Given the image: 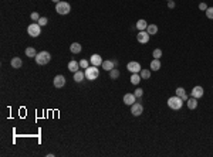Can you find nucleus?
I'll use <instances>...</instances> for the list:
<instances>
[{
  "label": "nucleus",
  "mask_w": 213,
  "mask_h": 157,
  "mask_svg": "<svg viewBox=\"0 0 213 157\" xmlns=\"http://www.w3.org/2000/svg\"><path fill=\"white\" fill-rule=\"evenodd\" d=\"M109 78L111 79H118L120 78V71L117 70V68H112V70L109 71Z\"/></svg>",
  "instance_id": "25"
},
{
  "label": "nucleus",
  "mask_w": 213,
  "mask_h": 157,
  "mask_svg": "<svg viewBox=\"0 0 213 157\" xmlns=\"http://www.w3.org/2000/svg\"><path fill=\"white\" fill-rule=\"evenodd\" d=\"M126 70L129 71V72H132V74H139L142 68H141V64H139V62L131 61V62H128V65H126Z\"/></svg>",
  "instance_id": "6"
},
{
  "label": "nucleus",
  "mask_w": 213,
  "mask_h": 157,
  "mask_svg": "<svg viewBox=\"0 0 213 157\" xmlns=\"http://www.w3.org/2000/svg\"><path fill=\"white\" fill-rule=\"evenodd\" d=\"M80 68L87 70V68H88V61L87 60H81V61H80Z\"/></svg>",
  "instance_id": "32"
},
{
  "label": "nucleus",
  "mask_w": 213,
  "mask_h": 157,
  "mask_svg": "<svg viewBox=\"0 0 213 157\" xmlns=\"http://www.w3.org/2000/svg\"><path fill=\"white\" fill-rule=\"evenodd\" d=\"M37 23L40 24V26H46V24L49 23V19H47V17H40Z\"/></svg>",
  "instance_id": "28"
},
{
  "label": "nucleus",
  "mask_w": 213,
  "mask_h": 157,
  "mask_svg": "<svg viewBox=\"0 0 213 157\" xmlns=\"http://www.w3.org/2000/svg\"><path fill=\"white\" fill-rule=\"evenodd\" d=\"M55 11L61 16H66L71 11V6L67 1H58V3H55Z\"/></svg>",
  "instance_id": "2"
},
{
  "label": "nucleus",
  "mask_w": 213,
  "mask_h": 157,
  "mask_svg": "<svg viewBox=\"0 0 213 157\" xmlns=\"http://www.w3.org/2000/svg\"><path fill=\"white\" fill-rule=\"evenodd\" d=\"M84 72H85V78H87L88 81H95V79L98 78V75H99V70L97 68V67H94V65L88 67Z\"/></svg>",
  "instance_id": "3"
},
{
  "label": "nucleus",
  "mask_w": 213,
  "mask_h": 157,
  "mask_svg": "<svg viewBox=\"0 0 213 157\" xmlns=\"http://www.w3.org/2000/svg\"><path fill=\"white\" fill-rule=\"evenodd\" d=\"M137 99L138 98L135 96L134 93H125V95H124V103H125V105H129V106H132L134 103L137 102Z\"/></svg>",
  "instance_id": "9"
},
{
  "label": "nucleus",
  "mask_w": 213,
  "mask_h": 157,
  "mask_svg": "<svg viewBox=\"0 0 213 157\" xmlns=\"http://www.w3.org/2000/svg\"><path fill=\"white\" fill-rule=\"evenodd\" d=\"M152 55H153V58H161L162 57V50H159V48H156V50H153V53H152Z\"/></svg>",
  "instance_id": "27"
},
{
  "label": "nucleus",
  "mask_w": 213,
  "mask_h": 157,
  "mask_svg": "<svg viewBox=\"0 0 213 157\" xmlns=\"http://www.w3.org/2000/svg\"><path fill=\"white\" fill-rule=\"evenodd\" d=\"M27 33L28 36H31V37H38L40 33H41V26L38 23H31L27 27Z\"/></svg>",
  "instance_id": "5"
},
{
  "label": "nucleus",
  "mask_w": 213,
  "mask_h": 157,
  "mask_svg": "<svg viewBox=\"0 0 213 157\" xmlns=\"http://www.w3.org/2000/svg\"><path fill=\"white\" fill-rule=\"evenodd\" d=\"M146 31H148L149 36H153V34H156V33H158V26H156V24H148Z\"/></svg>",
  "instance_id": "21"
},
{
  "label": "nucleus",
  "mask_w": 213,
  "mask_h": 157,
  "mask_svg": "<svg viewBox=\"0 0 213 157\" xmlns=\"http://www.w3.org/2000/svg\"><path fill=\"white\" fill-rule=\"evenodd\" d=\"M176 96H179V98H182L183 101H188L189 98H188V95H186V91H185V88H182V87H179L178 89H176Z\"/></svg>",
  "instance_id": "18"
},
{
  "label": "nucleus",
  "mask_w": 213,
  "mask_h": 157,
  "mask_svg": "<svg viewBox=\"0 0 213 157\" xmlns=\"http://www.w3.org/2000/svg\"><path fill=\"white\" fill-rule=\"evenodd\" d=\"M26 55H27L28 58H36L37 53H36V50L33 47H28V48H26Z\"/></svg>",
  "instance_id": "24"
},
{
  "label": "nucleus",
  "mask_w": 213,
  "mask_h": 157,
  "mask_svg": "<svg viewBox=\"0 0 213 157\" xmlns=\"http://www.w3.org/2000/svg\"><path fill=\"white\" fill-rule=\"evenodd\" d=\"M142 112H143L142 103H134L131 106V113L134 115V116H139V115H142Z\"/></svg>",
  "instance_id": "8"
},
{
  "label": "nucleus",
  "mask_w": 213,
  "mask_h": 157,
  "mask_svg": "<svg viewBox=\"0 0 213 157\" xmlns=\"http://www.w3.org/2000/svg\"><path fill=\"white\" fill-rule=\"evenodd\" d=\"M206 16H208V19L213 20V7H208V10H206Z\"/></svg>",
  "instance_id": "31"
},
{
  "label": "nucleus",
  "mask_w": 213,
  "mask_h": 157,
  "mask_svg": "<svg viewBox=\"0 0 213 157\" xmlns=\"http://www.w3.org/2000/svg\"><path fill=\"white\" fill-rule=\"evenodd\" d=\"M149 37H151V36H149L148 31H145V30H143V31H139L137 34L138 43H141V44H146L148 41H149Z\"/></svg>",
  "instance_id": "7"
},
{
  "label": "nucleus",
  "mask_w": 213,
  "mask_h": 157,
  "mask_svg": "<svg viewBox=\"0 0 213 157\" xmlns=\"http://www.w3.org/2000/svg\"><path fill=\"white\" fill-rule=\"evenodd\" d=\"M53 1H54V3H58V1H60V0H53Z\"/></svg>",
  "instance_id": "35"
},
{
  "label": "nucleus",
  "mask_w": 213,
  "mask_h": 157,
  "mask_svg": "<svg viewBox=\"0 0 213 157\" xmlns=\"http://www.w3.org/2000/svg\"><path fill=\"white\" fill-rule=\"evenodd\" d=\"M186 105H188V108L189 109H196L197 108V99L196 98L191 96L188 101H186Z\"/></svg>",
  "instance_id": "16"
},
{
  "label": "nucleus",
  "mask_w": 213,
  "mask_h": 157,
  "mask_svg": "<svg viewBox=\"0 0 213 157\" xmlns=\"http://www.w3.org/2000/svg\"><path fill=\"white\" fill-rule=\"evenodd\" d=\"M10 65L13 67V68H22V65H23L22 58H20V57H14V58H11Z\"/></svg>",
  "instance_id": "15"
},
{
  "label": "nucleus",
  "mask_w": 213,
  "mask_h": 157,
  "mask_svg": "<svg viewBox=\"0 0 213 157\" xmlns=\"http://www.w3.org/2000/svg\"><path fill=\"white\" fill-rule=\"evenodd\" d=\"M50 61H51V55H50L49 51H40L36 55V62L38 65H46L49 64Z\"/></svg>",
  "instance_id": "1"
},
{
  "label": "nucleus",
  "mask_w": 213,
  "mask_h": 157,
  "mask_svg": "<svg viewBox=\"0 0 213 157\" xmlns=\"http://www.w3.org/2000/svg\"><path fill=\"white\" fill-rule=\"evenodd\" d=\"M168 7H169V9H173V7H175V1H173V0L168 1Z\"/></svg>",
  "instance_id": "34"
},
{
  "label": "nucleus",
  "mask_w": 213,
  "mask_h": 157,
  "mask_svg": "<svg viewBox=\"0 0 213 157\" xmlns=\"http://www.w3.org/2000/svg\"><path fill=\"white\" fill-rule=\"evenodd\" d=\"M139 75H141L142 79H149V78H151V71L149 70H141Z\"/></svg>",
  "instance_id": "26"
},
{
  "label": "nucleus",
  "mask_w": 213,
  "mask_h": 157,
  "mask_svg": "<svg viewBox=\"0 0 213 157\" xmlns=\"http://www.w3.org/2000/svg\"><path fill=\"white\" fill-rule=\"evenodd\" d=\"M78 68H80V62H77V61H74V60L68 62V70H70L71 72H77Z\"/></svg>",
  "instance_id": "19"
},
{
  "label": "nucleus",
  "mask_w": 213,
  "mask_h": 157,
  "mask_svg": "<svg viewBox=\"0 0 213 157\" xmlns=\"http://www.w3.org/2000/svg\"><path fill=\"white\" fill-rule=\"evenodd\" d=\"M193 98H202L203 96V88L202 87H195L193 89H192V93H191Z\"/></svg>",
  "instance_id": "12"
},
{
  "label": "nucleus",
  "mask_w": 213,
  "mask_h": 157,
  "mask_svg": "<svg viewBox=\"0 0 213 157\" xmlns=\"http://www.w3.org/2000/svg\"><path fill=\"white\" fill-rule=\"evenodd\" d=\"M101 67H102V70H105V71H111L112 68H114L115 65H114V61H111V60H105V61H102V64H101Z\"/></svg>",
  "instance_id": "14"
},
{
  "label": "nucleus",
  "mask_w": 213,
  "mask_h": 157,
  "mask_svg": "<svg viewBox=\"0 0 213 157\" xmlns=\"http://www.w3.org/2000/svg\"><path fill=\"white\" fill-rule=\"evenodd\" d=\"M168 1H170V0H168Z\"/></svg>",
  "instance_id": "36"
},
{
  "label": "nucleus",
  "mask_w": 213,
  "mask_h": 157,
  "mask_svg": "<svg viewBox=\"0 0 213 157\" xmlns=\"http://www.w3.org/2000/svg\"><path fill=\"white\" fill-rule=\"evenodd\" d=\"M141 75H139V74H132L131 75V84L132 85H138V84H139V82H141Z\"/></svg>",
  "instance_id": "23"
},
{
  "label": "nucleus",
  "mask_w": 213,
  "mask_h": 157,
  "mask_svg": "<svg viewBox=\"0 0 213 157\" xmlns=\"http://www.w3.org/2000/svg\"><path fill=\"white\" fill-rule=\"evenodd\" d=\"M81 50H82V47H81V44L80 43H72L70 45V51L72 53V54H80Z\"/></svg>",
  "instance_id": "13"
},
{
  "label": "nucleus",
  "mask_w": 213,
  "mask_h": 157,
  "mask_svg": "<svg viewBox=\"0 0 213 157\" xmlns=\"http://www.w3.org/2000/svg\"><path fill=\"white\" fill-rule=\"evenodd\" d=\"M151 70H152V71L161 70V61H159L158 58H153V61L151 62Z\"/></svg>",
  "instance_id": "22"
},
{
  "label": "nucleus",
  "mask_w": 213,
  "mask_h": 157,
  "mask_svg": "<svg viewBox=\"0 0 213 157\" xmlns=\"http://www.w3.org/2000/svg\"><path fill=\"white\" fill-rule=\"evenodd\" d=\"M84 78H85V72H82L80 70L77 71V72H74V81L75 82H82Z\"/></svg>",
  "instance_id": "17"
},
{
  "label": "nucleus",
  "mask_w": 213,
  "mask_h": 157,
  "mask_svg": "<svg viewBox=\"0 0 213 157\" xmlns=\"http://www.w3.org/2000/svg\"><path fill=\"white\" fill-rule=\"evenodd\" d=\"M182 105H183V99L179 96H172L168 99V106L173 110H179L182 108Z\"/></svg>",
  "instance_id": "4"
},
{
  "label": "nucleus",
  "mask_w": 213,
  "mask_h": 157,
  "mask_svg": "<svg viewBox=\"0 0 213 157\" xmlns=\"http://www.w3.org/2000/svg\"><path fill=\"white\" fill-rule=\"evenodd\" d=\"M148 27V23L143 20V19H141V20H138L137 21V28L139 30V31H143V30H146Z\"/></svg>",
  "instance_id": "20"
},
{
  "label": "nucleus",
  "mask_w": 213,
  "mask_h": 157,
  "mask_svg": "<svg viewBox=\"0 0 213 157\" xmlns=\"http://www.w3.org/2000/svg\"><path fill=\"white\" fill-rule=\"evenodd\" d=\"M199 9L203 11H206L208 10V4H206V3H200V4H199Z\"/></svg>",
  "instance_id": "33"
},
{
  "label": "nucleus",
  "mask_w": 213,
  "mask_h": 157,
  "mask_svg": "<svg viewBox=\"0 0 213 157\" xmlns=\"http://www.w3.org/2000/svg\"><path fill=\"white\" fill-rule=\"evenodd\" d=\"M134 95L139 99V98H142V95H143V89H141V88H138V89H135V92H134Z\"/></svg>",
  "instance_id": "29"
},
{
  "label": "nucleus",
  "mask_w": 213,
  "mask_h": 157,
  "mask_svg": "<svg viewBox=\"0 0 213 157\" xmlns=\"http://www.w3.org/2000/svg\"><path fill=\"white\" fill-rule=\"evenodd\" d=\"M90 62H91V65H94V67H99V65L102 64V58H101L98 54H93L91 58H90Z\"/></svg>",
  "instance_id": "11"
},
{
  "label": "nucleus",
  "mask_w": 213,
  "mask_h": 157,
  "mask_svg": "<svg viewBox=\"0 0 213 157\" xmlns=\"http://www.w3.org/2000/svg\"><path fill=\"white\" fill-rule=\"evenodd\" d=\"M53 84H54L55 88H63L64 85H66V78H64L63 75H57V76H54Z\"/></svg>",
  "instance_id": "10"
},
{
  "label": "nucleus",
  "mask_w": 213,
  "mask_h": 157,
  "mask_svg": "<svg viewBox=\"0 0 213 157\" xmlns=\"http://www.w3.org/2000/svg\"><path fill=\"white\" fill-rule=\"evenodd\" d=\"M30 17H31V20H33V21H38V19H40V14H38L37 11H33V13L30 14Z\"/></svg>",
  "instance_id": "30"
}]
</instances>
